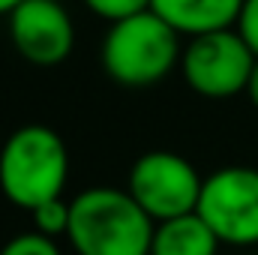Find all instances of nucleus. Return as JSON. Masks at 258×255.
<instances>
[{"label":"nucleus","instance_id":"nucleus-1","mask_svg":"<svg viewBox=\"0 0 258 255\" xmlns=\"http://www.w3.org/2000/svg\"><path fill=\"white\" fill-rule=\"evenodd\" d=\"M156 222L117 186H90L72 198L66 240L75 255H150Z\"/></svg>","mask_w":258,"mask_h":255},{"label":"nucleus","instance_id":"nucleus-2","mask_svg":"<svg viewBox=\"0 0 258 255\" xmlns=\"http://www.w3.org/2000/svg\"><path fill=\"white\" fill-rule=\"evenodd\" d=\"M180 33L153 9L108 24L99 45L105 75L123 87H153L165 81L174 69H180Z\"/></svg>","mask_w":258,"mask_h":255},{"label":"nucleus","instance_id":"nucleus-3","mask_svg":"<svg viewBox=\"0 0 258 255\" xmlns=\"http://www.w3.org/2000/svg\"><path fill=\"white\" fill-rule=\"evenodd\" d=\"M69 180V150L45 123L18 126L0 147V192L9 204L33 210L63 195Z\"/></svg>","mask_w":258,"mask_h":255},{"label":"nucleus","instance_id":"nucleus-4","mask_svg":"<svg viewBox=\"0 0 258 255\" xmlns=\"http://www.w3.org/2000/svg\"><path fill=\"white\" fill-rule=\"evenodd\" d=\"M255 60V51L246 45V39L228 27L192 36L180 54V75L192 93L219 102L246 93Z\"/></svg>","mask_w":258,"mask_h":255},{"label":"nucleus","instance_id":"nucleus-5","mask_svg":"<svg viewBox=\"0 0 258 255\" xmlns=\"http://www.w3.org/2000/svg\"><path fill=\"white\" fill-rule=\"evenodd\" d=\"M204 177L192 162L174 150H147L141 153L126 177L129 195L153 222L186 216L198 210Z\"/></svg>","mask_w":258,"mask_h":255},{"label":"nucleus","instance_id":"nucleus-6","mask_svg":"<svg viewBox=\"0 0 258 255\" xmlns=\"http://www.w3.org/2000/svg\"><path fill=\"white\" fill-rule=\"evenodd\" d=\"M195 213L222 246H258V168L225 165L207 174Z\"/></svg>","mask_w":258,"mask_h":255},{"label":"nucleus","instance_id":"nucleus-7","mask_svg":"<svg viewBox=\"0 0 258 255\" xmlns=\"http://www.w3.org/2000/svg\"><path fill=\"white\" fill-rule=\"evenodd\" d=\"M9 39L33 66H57L75 48V21L60 0H21L9 15Z\"/></svg>","mask_w":258,"mask_h":255},{"label":"nucleus","instance_id":"nucleus-8","mask_svg":"<svg viewBox=\"0 0 258 255\" xmlns=\"http://www.w3.org/2000/svg\"><path fill=\"white\" fill-rule=\"evenodd\" d=\"M243 0H150V9L180 36H201L237 24Z\"/></svg>","mask_w":258,"mask_h":255},{"label":"nucleus","instance_id":"nucleus-9","mask_svg":"<svg viewBox=\"0 0 258 255\" xmlns=\"http://www.w3.org/2000/svg\"><path fill=\"white\" fill-rule=\"evenodd\" d=\"M219 246L213 228L198 213H186L156 222L150 255H219Z\"/></svg>","mask_w":258,"mask_h":255},{"label":"nucleus","instance_id":"nucleus-10","mask_svg":"<svg viewBox=\"0 0 258 255\" xmlns=\"http://www.w3.org/2000/svg\"><path fill=\"white\" fill-rule=\"evenodd\" d=\"M30 219H33V231L57 240V237H66L69 231V219H72V201H66L63 195L57 198H48L42 204H36L30 210Z\"/></svg>","mask_w":258,"mask_h":255},{"label":"nucleus","instance_id":"nucleus-11","mask_svg":"<svg viewBox=\"0 0 258 255\" xmlns=\"http://www.w3.org/2000/svg\"><path fill=\"white\" fill-rule=\"evenodd\" d=\"M0 255H63L57 240L39 234V231H21L15 237H9L3 246H0Z\"/></svg>","mask_w":258,"mask_h":255},{"label":"nucleus","instance_id":"nucleus-12","mask_svg":"<svg viewBox=\"0 0 258 255\" xmlns=\"http://www.w3.org/2000/svg\"><path fill=\"white\" fill-rule=\"evenodd\" d=\"M84 6L96 18L114 24V21H123L129 15H138V12L150 9V0H84Z\"/></svg>","mask_w":258,"mask_h":255},{"label":"nucleus","instance_id":"nucleus-13","mask_svg":"<svg viewBox=\"0 0 258 255\" xmlns=\"http://www.w3.org/2000/svg\"><path fill=\"white\" fill-rule=\"evenodd\" d=\"M234 30L246 39V45L255 51V57H258V0H243Z\"/></svg>","mask_w":258,"mask_h":255},{"label":"nucleus","instance_id":"nucleus-14","mask_svg":"<svg viewBox=\"0 0 258 255\" xmlns=\"http://www.w3.org/2000/svg\"><path fill=\"white\" fill-rule=\"evenodd\" d=\"M246 96H249V102L258 108V60H255L252 75H249V84H246Z\"/></svg>","mask_w":258,"mask_h":255},{"label":"nucleus","instance_id":"nucleus-15","mask_svg":"<svg viewBox=\"0 0 258 255\" xmlns=\"http://www.w3.org/2000/svg\"><path fill=\"white\" fill-rule=\"evenodd\" d=\"M18 3H21V0H0V15H9Z\"/></svg>","mask_w":258,"mask_h":255}]
</instances>
